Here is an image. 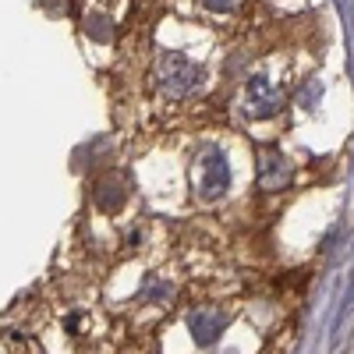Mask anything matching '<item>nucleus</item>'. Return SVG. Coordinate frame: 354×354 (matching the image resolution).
Wrapping results in <instances>:
<instances>
[{
  "mask_svg": "<svg viewBox=\"0 0 354 354\" xmlns=\"http://www.w3.org/2000/svg\"><path fill=\"white\" fill-rule=\"evenodd\" d=\"M230 185V170H227V160L220 149H205L195 163V192L202 198H216L223 195Z\"/></svg>",
  "mask_w": 354,
  "mask_h": 354,
  "instance_id": "nucleus-1",
  "label": "nucleus"
},
{
  "mask_svg": "<svg viewBox=\"0 0 354 354\" xmlns=\"http://www.w3.org/2000/svg\"><path fill=\"white\" fill-rule=\"evenodd\" d=\"M160 85L170 96H185L198 85V68L188 61L185 53H167L160 61Z\"/></svg>",
  "mask_w": 354,
  "mask_h": 354,
  "instance_id": "nucleus-2",
  "label": "nucleus"
},
{
  "mask_svg": "<svg viewBox=\"0 0 354 354\" xmlns=\"http://www.w3.org/2000/svg\"><path fill=\"white\" fill-rule=\"evenodd\" d=\"M245 103H248L252 113L262 117V113H273L280 106V93H277V88H270V82H266V78H255L248 85V93H245Z\"/></svg>",
  "mask_w": 354,
  "mask_h": 354,
  "instance_id": "nucleus-3",
  "label": "nucleus"
}]
</instances>
